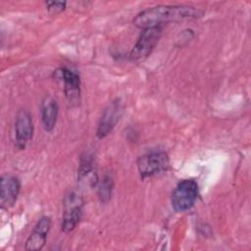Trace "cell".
<instances>
[{
	"mask_svg": "<svg viewBox=\"0 0 251 251\" xmlns=\"http://www.w3.org/2000/svg\"><path fill=\"white\" fill-rule=\"evenodd\" d=\"M202 11L191 6L159 5L143 10L133 20L134 25L141 29L162 26L166 23L199 18Z\"/></svg>",
	"mask_w": 251,
	"mask_h": 251,
	"instance_id": "6da1fadb",
	"label": "cell"
},
{
	"mask_svg": "<svg viewBox=\"0 0 251 251\" xmlns=\"http://www.w3.org/2000/svg\"><path fill=\"white\" fill-rule=\"evenodd\" d=\"M198 197V184L194 179L180 181L172 193V206L177 212L189 210Z\"/></svg>",
	"mask_w": 251,
	"mask_h": 251,
	"instance_id": "7a4b0ae2",
	"label": "cell"
},
{
	"mask_svg": "<svg viewBox=\"0 0 251 251\" xmlns=\"http://www.w3.org/2000/svg\"><path fill=\"white\" fill-rule=\"evenodd\" d=\"M83 212V201L76 193H70L64 204V214L62 218V230L65 233L73 231L81 220Z\"/></svg>",
	"mask_w": 251,
	"mask_h": 251,
	"instance_id": "3957f363",
	"label": "cell"
},
{
	"mask_svg": "<svg viewBox=\"0 0 251 251\" xmlns=\"http://www.w3.org/2000/svg\"><path fill=\"white\" fill-rule=\"evenodd\" d=\"M169 165V157L165 152H151L140 156L137 160V169L142 178L167 171Z\"/></svg>",
	"mask_w": 251,
	"mask_h": 251,
	"instance_id": "277c9868",
	"label": "cell"
},
{
	"mask_svg": "<svg viewBox=\"0 0 251 251\" xmlns=\"http://www.w3.org/2000/svg\"><path fill=\"white\" fill-rule=\"evenodd\" d=\"M162 33V26L153 27V28H145L142 29V32L133 46L129 58L132 61H142L147 58L155 45L157 44Z\"/></svg>",
	"mask_w": 251,
	"mask_h": 251,
	"instance_id": "5b68a950",
	"label": "cell"
},
{
	"mask_svg": "<svg viewBox=\"0 0 251 251\" xmlns=\"http://www.w3.org/2000/svg\"><path fill=\"white\" fill-rule=\"evenodd\" d=\"M123 113V105L120 99L112 101L103 111L100 118L96 135L98 138H104L115 127Z\"/></svg>",
	"mask_w": 251,
	"mask_h": 251,
	"instance_id": "8992f818",
	"label": "cell"
},
{
	"mask_svg": "<svg viewBox=\"0 0 251 251\" xmlns=\"http://www.w3.org/2000/svg\"><path fill=\"white\" fill-rule=\"evenodd\" d=\"M33 123L30 114L26 110L19 111L15 122V139L19 149H24L32 138Z\"/></svg>",
	"mask_w": 251,
	"mask_h": 251,
	"instance_id": "52a82bcc",
	"label": "cell"
},
{
	"mask_svg": "<svg viewBox=\"0 0 251 251\" xmlns=\"http://www.w3.org/2000/svg\"><path fill=\"white\" fill-rule=\"evenodd\" d=\"M56 76L64 81L66 97L71 104L77 105L80 97V79L78 75L67 68L56 71Z\"/></svg>",
	"mask_w": 251,
	"mask_h": 251,
	"instance_id": "ba28073f",
	"label": "cell"
},
{
	"mask_svg": "<svg viewBox=\"0 0 251 251\" xmlns=\"http://www.w3.org/2000/svg\"><path fill=\"white\" fill-rule=\"evenodd\" d=\"M21 183L18 177L3 176L0 182V206L2 209H9L14 206L20 193Z\"/></svg>",
	"mask_w": 251,
	"mask_h": 251,
	"instance_id": "9c48e42d",
	"label": "cell"
},
{
	"mask_svg": "<svg viewBox=\"0 0 251 251\" xmlns=\"http://www.w3.org/2000/svg\"><path fill=\"white\" fill-rule=\"evenodd\" d=\"M51 226V219L42 217L36 224L33 231L25 241V249L28 251L41 250L46 243V236Z\"/></svg>",
	"mask_w": 251,
	"mask_h": 251,
	"instance_id": "30bf717a",
	"label": "cell"
},
{
	"mask_svg": "<svg viewBox=\"0 0 251 251\" xmlns=\"http://www.w3.org/2000/svg\"><path fill=\"white\" fill-rule=\"evenodd\" d=\"M58 110L57 101L52 96H45L41 103V120L45 130L51 131L55 127Z\"/></svg>",
	"mask_w": 251,
	"mask_h": 251,
	"instance_id": "8fae6325",
	"label": "cell"
},
{
	"mask_svg": "<svg viewBox=\"0 0 251 251\" xmlns=\"http://www.w3.org/2000/svg\"><path fill=\"white\" fill-rule=\"evenodd\" d=\"M112 188H113V178L108 175L104 176L99 187V197L102 202L106 203L107 201H109L112 194Z\"/></svg>",
	"mask_w": 251,
	"mask_h": 251,
	"instance_id": "7c38bea8",
	"label": "cell"
},
{
	"mask_svg": "<svg viewBox=\"0 0 251 251\" xmlns=\"http://www.w3.org/2000/svg\"><path fill=\"white\" fill-rule=\"evenodd\" d=\"M46 5L48 7V10L51 12L59 13L65 9L66 2H46Z\"/></svg>",
	"mask_w": 251,
	"mask_h": 251,
	"instance_id": "4fadbf2b",
	"label": "cell"
}]
</instances>
